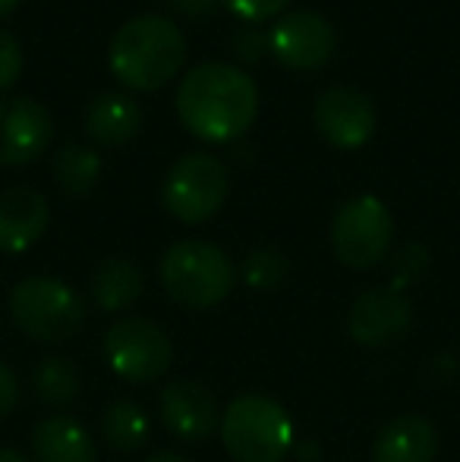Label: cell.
<instances>
[{
	"instance_id": "cell-1",
	"label": "cell",
	"mask_w": 460,
	"mask_h": 462,
	"mask_svg": "<svg viewBox=\"0 0 460 462\" xmlns=\"http://www.w3.org/2000/svg\"><path fill=\"white\" fill-rule=\"evenodd\" d=\"M177 116L196 139L228 145L252 126L258 88L252 76L230 63L211 60L190 69L177 88Z\"/></svg>"
},
{
	"instance_id": "cell-2",
	"label": "cell",
	"mask_w": 460,
	"mask_h": 462,
	"mask_svg": "<svg viewBox=\"0 0 460 462\" xmlns=\"http://www.w3.org/2000/svg\"><path fill=\"white\" fill-rule=\"evenodd\" d=\"M186 63V38L167 16L142 13L117 29L108 48V67L129 92H158L180 76Z\"/></svg>"
},
{
	"instance_id": "cell-3",
	"label": "cell",
	"mask_w": 460,
	"mask_h": 462,
	"mask_svg": "<svg viewBox=\"0 0 460 462\" xmlns=\"http://www.w3.org/2000/svg\"><path fill=\"white\" fill-rule=\"evenodd\" d=\"M161 286L177 305L190 311H209L230 296L237 268L228 252L205 239H180L161 258Z\"/></svg>"
},
{
	"instance_id": "cell-4",
	"label": "cell",
	"mask_w": 460,
	"mask_h": 462,
	"mask_svg": "<svg viewBox=\"0 0 460 462\" xmlns=\"http://www.w3.org/2000/svg\"><path fill=\"white\" fill-rule=\"evenodd\" d=\"M221 444L233 462H284L294 447V421L277 400L243 393L221 412Z\"/></svg>"
},
{
	"instance_id": "cell-5",
	"label": "cell",
	"mask_w": 460,
	"mask_h": 462,
	"mask_svg": "<svg viewBox=\"0 0 460 462\" xmlns=\"http://www.w3.org/2000/svg\"><path fill=\"white\" fill-rule=\"evenodd\" d=\"M10 318L29 340L57 346L73 340L86 324L82 296L61 277H25L10 290Z\"/></svg>"
},
{
	"instance_id": "cell-6",
	"label": "cell",
	"mask_w": 460,
	"mask_h": 462,
	"mask_svg": "<svg viewBox=\"0 0 460 462\" xmlns=\"http://www.w3.org/2000/svg\"><path fill=\"white\" fill-rule=\"evenodd\" d=\"M230 195V173L221 158L209 152H190L167 171L161 199L180 224H205L224 208Z\"/></svg>"
},
{
	"instance_id": "cell-7",
	"label": "cell",
	"mask_w": 460,
	"mask_h": 462,
	"mask_svg": "<svg viewBox=\"0 0 460 462\" xmlns=\"http://www.w3.org/2000/svg\"><path fill=\"white\" fill-rule=\"evenodd\" d=\"M391 239V211L375 195H356L344 201L332 220V252L350 271H369L385 262Z\"/></svg>"
},
{
	"instance_id": "cell-8",
	"label": "cell",
	"mask_w": 460,
	"mask_h": 462,
	"mask_svg": "<svg viewBox=\"0 0 460 462\" xmlns=\"http://www.w3.org/2000/svg\"><path fill=\"white\" fill-rule=\"evenodd\" d=\"M105 359L127 383H155L174 362V343L161 324L142 315L114 321L105 334Z\"/></svg>"
},
{
	"instance_id": "cell-9",
	"label": "cell",
	"mask_w": 460,
	"mask_h": 462,
	"mask_svg": "<svg viewBox=\"0 0 460 462\" xmlns=\"http://www.w3.org/2000/svg\"><path fill=\"white\" fill-rule=\"evenodd\" d=\"M334 35L332 23L322 13L296 10L281 16L268 32V51L284 69L294 73H315L322 69L334 54Z\"/></svg>"
},
{
	"instance_id": "cell-10",
	"label": "cell",
	"mask_w": 460,
	"mask_h": 462,
	"mask_svg": "<svg viewBox=\"0 0 460 462\" xmlns=\"http://www.w3.org/2000/svg\"><path fill=\"white\" fill-rule=\"evenodd\" d=\"M313 120L319 135L332 148L356 152L375 135L379 110H375L372 97L360 92L356 86H328L315 97Z\"/></svg>"
},
{
	"instance_id": "cell-11",
	"label": "cell",
	"mask_w": 460,
	"mask_h": 462,
	"mask_svg": "<svg viewBox=\"0 0 460 462\" xmlns=\"http://www.w3.org/2000/svg\"><path fill=\"white\" fill-rule=\"evenodd\" d=\"M413 324V305L407 292L394 286H375L353 299L347 311V334L366 349H381L398 343Z\"/></svg>"
},
{
	"instance_id": "cell-12",
	"label": "cell",
	"mask_w": 460,
	"mask_h": 462,
	"mask_svg": "<svg viewBox=\"0 0 460 462\" xmlns=\"http://www.w3.org/2000/svg\"><path fill=\"white\" fill-rule=\"evenodd\" d=\"M54 120L32 97H0V167H25L48 152Z\"/></svg>"
},
{
	"instance_id": "cell-13",
	"label": "cell",
	"mask_w": 460,
	"mask_h": 462,
	"mask_svg": "<svg viewBox=\"0 0 460 462\" xmlns=\"http://www.w3.org/2000/svg\"><path fill=\"white\" fill-rule=\"evenodd\" d=\"M158 415L167 431L186 444H202L211 434H218V425H221L215 393L192 377H177L164 383L158 396Z\"/></svg>"
},
{
	"instance_id": "cell-14",
	"label": "cell",
	"mask_w": 460,
	"mask_h": 462,
	"mask_svg": "<svg viewBox=\"0 0 460 462\" xmlns=\"http://www.w3.org/2000/svg\"><path fill=\"white\" fill-rule=\"evenodd\" d=\"M51 205L38 189L10 186L0 192V252H29L48 233Z\"/></svg>"
},
{
	"instance_id": "cell-15",
	"label": "cell",
	"mask_w": 460,
	"mask_h": 462,
	"mask_svg": "<svg viewBox=\"0 0 460 462\" xmlns=\"http://www.w3.org/2000/svg\"><path fill=\"white\" fill-rule=\"evenodd\" d=\"M438 431L423 415H398L375 434L372 462H436Z\"/></svg>"
},
{
	"instance_id": "cell-16",
	"label": "cell",
	"mask_w": 460,
	"mask_h": 462,
	"mask_svg": "<svg viewBox=\"0 0 460 462\" xmlns=\"http://www.w3.org/2000/svg\"><path fill=\"white\" fill-rule=\"evenodd\" d=\"M35 462H99V444L73 415H48L32 431Z\"/></svg>"
},
{
	"instance_id": "cell-17",
	"label": "cell",
	"mask_w": 460,
	"mask_h": 462,
	"mask_svg": "<svg viewBox=\"0 0 460 462\" xmlns=\"http://www.w3.org/2000/svg\"><path fill=\"white\" fill-rule=\"evenodd\" d=\"M142 129V107L136 97L123 92L99 95L86 110V133L95 145L101 148H120L139 135Z\"/></svg>"
},
{
	"instance_id": "cell-18",
	"label": "cell",
	"mask_w": 460,
	"mask_h": 462,
	"mask_svg": "<svg viewBox=\"0 0 460 462\" xmlns=\"http://www.w3.org/2000/svg\"><path fill=\"white\" fill-rule=\"evenodd\" d=\"M142 286H146V280H142L139 264L120 255L105 258L92 274L95 309L105 311V315H117L142 296Z\"/></svg>"
},
{
	"instance_id": "cell-19",
	"label": "cell",
	"mask_w": 460,
	"mask_h": 462,
	"mask_svg": "<svg viewBox=\"0 0 460 462\" xmlns=\"http://www.w3.org/2000/svg\"><path fill=\"white\" fill-rule=\"evenodd\" d=\"M99 434L111 450L136 453L148 444L152 434V419L136 400H114L105 406L99 421Z\"/></svg>"
},
{
	"instance_id": "cell-20",
	"label": "cell",
	"mask_w": 460,
	"mask_h": 462,
	"mask_svg": "<svg viewBox=\"0 0 460 462\" xmlns=\"http://www.w3.org/2000/svg\"><path fill=\"white\" fill-rule=\"evenodd\" d=\"M101 171H105L101 154L95 152V148L76 145V142H67V145L57 148L54 164H51V177H54L61 192L70 195V199H86V195H92V189L99 186V180H101Z\"/></svg>"
},
{
	"instance_id": "cell-21",
	"label": "cell",
	"mask_w": 460,
	"mask_h": 462,
	"mask_svg": "<svg viewBox=\"0 0 460 462\" xmlns=\"http://www.w3.org/2000/svg\"><path fill=\"white\" fill-rule=\"evenodd\" d=\"M32 390L51 409H67L80 400L82 374L80 365L67 356H44L32 371Z\"/></svg>"
},
{
	"instance_id": "cell-22",
	"label": "cell",
	"mask_w": 460,
	"mask_h": 462,
	"mask_svg": "<svg viewBox=\"0 0 460 462\" xmlns=\"http://www.w3.org/2000/svg\"><path fill=\"white\" fill-rule=\"evenodd\" d=\"M290 262L281 249H271V245H262V249H252L249 255L243 258V268H239V277L249 290L258 292H271L287 280Z\"/></svg>"
},
{
	"instance_id": "cell-23",
	"label": "cell",
	"mask_w": 460,
	"mask_h": 462,
	"mask_svg": "<svg viewBox=\"0 0 460 462\" xmlns=\"http://www.w3.org/2000/svg\"><path fill=\"white\" fill-rule=\"evenodd\" d=\"M429 264H432V255L423 243H404L391 258V283L388 286H394V290L404 292L407 286L419 283V280L426 277Z\"/></svg>"
},
{
	"instance_id": "cell-24",
	"label": "cell",
	"mask_w": 460,
	"mask_h": 462,
	"mask_svg": "<svg viewBox=\"0 0 460 462\" xmlns=\"http://www.w3.org/2000/svg\"><path fill=\"white\" fill-rule=\"evenodd\" d=\"M23 69H25L23 44H19V38L13 32L0 29V92L16 86Z\"/></svg>"
},
{
	"instance_id": "cell-25",
	"label": "cell",
	"mask_w": 460,
	"mask_h": 462,
	"mask_svg": "<svg viewBox=\"0 0 460 462\" xmlns=\"http://www.w3.org/2000/svg\"><path fill=\"white\" fill-rule=\"evenodd\" d=\"M221 4L230 10V16L243 19V23H249V25H258V23H265V19L281 16L290 6V0H221Z\"/></svg>"
},
{
	"instance_id": "cell-26",
	"label": "cell",
	"mask_w": 460,
	"mask_h": 462,
	"mask_svg": "<svg viewBox=\"0 0 460 462\" xmlns=\"http://www.w3.org/2000/svg\"><path fill=\"white\" fill-rule=\"evenodd\" d=\"M230 48L243 63H256L258 57L268 51V35H265V32H258V29H243V32H237V35L230 38Z\"/></svg>"
},
{
	"instance_id": "cell-27",
	"label": "cell",
	"mask_w": 460,
	"mask_h": 462,
	"mask_svg": "<svg viewBox=\"0 0 460 462\" xmlns=\"http://www.w3.org/2000/svg\"><path fill=\"white\" fill-rule=\"evenodd\" d=\"M19 402H23V387H19L16 371L0 359V419H6V415L16 412Z\"/></svg>"
},
{
	"instance_id": "cell-28",
	"label": "cell",
	"mask_w": 460,
	"mask_h": 462,
	"mask_svg": "<svg viewBox=\"0 0 460 462\" xmlns=\"http://www.w3.org/2000/svg\"><path fill=\"white\" fill-rule=\"evenodd\" d=\"M177 10H183L186 16H209L221 0H171Z\"/></svg>"
},
{
	"instance_id": "cell-29",
	"label": "cell",
	"mask_w": 460,
	"mask_h": 462,
	"mask_svg": "<svg viewBox=\"0 0 460 462\" xmlns=\"http://www.w3.org/2000/svg\"><path fill=\"white\" fill-rule=\"evenodd\" d=\"M290 453H296V459L300 462H319L322 453H319V444L315 440H294V447H290Z\"/></svg>"
},
{
	"instance_id": "cell-30",
	"label": "cell",
	"mask_w": 460,
	"mask_h": 462,
	"mask_svg": "<svg viewBox=\"0 0 460 462\" xmlns=\"http://www.w3.org/2000/svg\"><path fill=\"white\" fill-rule=\"evenodd\" d=\"M0 462H29L19 450H13V447H0Z\"/></svg>"
},
{
	"instance_id": "cell-31",
	"label": "cell",
	"mask_w": 460,
	"mask_h": 462,
	"mask_svg": "<svg viewBox=\"0 0 460 462\" xmlns=\"http://www.w3.org/2000/svg\"><path fill=\"white\" fill-rule=\"evenodd\" d=\"M148 462H190V459L177 457V453H158V457H152Z\"/></svg>"
},
{
	"instance_id": "cell-32",
	"label": "cell",
	"mask_w": 460,
	"mask_h": 462,
	"mask_svg": "<svg viewBox=\"0 0 460 462\" xmlns=\"http://www.w3.org/2000/svg\"><path fill=\"white\" fill-rule=\"evenodd\" d=\"M19 0H0V16H6L10 10H16Z\"/></svg>"
}]
</instances>
